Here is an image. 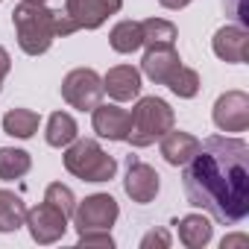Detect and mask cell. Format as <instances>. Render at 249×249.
<instances>
[{
    "label": "cell",
    "mask_w": 249,
    "mask_h": 249,
    "mask_svg": "<svg viewBox=\"0 0 249 249\" xmlns=\"http://www.w3.org/2000/svg\"><path fill=\"white\" fill-rule=\"evenodd\" d=\"M65 170L82 182H111L117 161L94 138H76L65 147Z\"/></svg>",
    "instance_id": "cell-4"
},
{
    "label": "cell",
    "mask_w": 249,
    "mask_h": 249,
    "mask_svg": "<svg viewBox=\"0 0 249 249\" xmlns=\"http://www.w3.org/2000/svg\"><path fill=\"white\" fill-rule=\"evenodd\" d=\"M27 3H47V0H27Z\"/></svg>",
    "instance_id": "cell-32"
},
{
    "label": "cell",
    "mask_w": 249,
    "mask_h": 249,
    "mask_svg": "<svg viewBox=\"0 0 249 249\" xmlns=\"http://www.w3.org/2000/svg\"><path fill=\"white\" fill-rule=\"evenodd\" d=\"M159 188H161V176L156 173V167L138 161L135 156L126 159V179H123V191L126 196L138 205H147L159 196Z\"/></svg>",
    "instance_id": "cell-9"
},
{
    "label": "cell",
    "mask_w": 249,
    "mask_h": 249,
    "mask_svg": "<svg viewBox=\"0 0 249 249\" xmlns=\"http://www.w3.org/2000/svg\"><path fill=\"white\" fill-rule=\"evenodd\" d=\"M153 246L167 249V246H170V231H167V229H153V231H147V234L141 237V249H153Z\"/></svg>",
    "instance_id": "cell-27"
},
{
    "label": "cell",
    "mask_w": 249,
    "mask_h": 249,
    "mask_svg": "<svg viewBox=\"0 0 249 249\" xmlns=\"http://www.w3.org/2000/svg\"><path fill=\"white\" fill-rule=\"evenodd\" d=\"M159 141H161V156L170 167H185L199 150V138H194L191 132H182V129H170Z\"/></svg>",
    "instance_id": "cell-15"
},
{
    "label": "cell",
    "mask_w": 249,
    "mask_h": 249,
    "mask_svg": "<svg viewBox=\"0 0 249 249\" xmlns=\"http://www.w3.org/2000/svg\"><path fill=\"white\" fill-rule=\"evenodd\" d=\"M79 27L73 24V18L65 12V9H53V33H56V38H68V36H73Z\"/></svg>",
    "instance_id": "cell-26"
},
{
    "label": "cell",
    "mask_w": 249,
    "mask_h": 249,
    "mask_svg": "<svg viewBox=\"0 0 249 249\" xmlns=\"http://www.w3.org/2000/svg\"><path fill=\"white\" fill-rule=\"evenodd\" d=\"M79 246H103L111 249L114 237L108 234V229H91V231H79Z\"/></svg>",
    "instance_id": "cell-25"
},
{
    "label": "cell",
    "mask_w": 249,
    "mask_h": 249,
    "mask_svg": "<svg viewBox=\"0 0 249 249\" xmlns=\"http://www.w3.org/2000/svg\"><path fill=\"white\" fill-rule=\"evenodd\" d=\"M185 196L223 226H237L249 214V144L211 135L182 173Z\"/></svg>",
    "instance_id": "cell-1"
},
{
    "label": "cell",
    "mask_w": 249,
    "mask_h": 249,
    "mask_svg": "<svg viewBox=\"0 0 249 249\" xmlns=\"http://www.w3.org/2000/svg\"><path fill=\"white\" fill-rule=\"evenodd\" d=\"M71 217H73V229L79 234V231H91V229H111L120 217V208L111 194H91L82 202H76Z\"/></svg>",
    "instance_id": "cell-6"
},
{
    "label": "cell",
    "mask_w": 249,
    "mask_h": 249,
    "mask_svg": "<svg viewBox=\"0 0 249 249\" xmlns=\"http://www.w3.org/2000/svg\"><path fill=\"white\" fill-rule=\"evenodd\" d=\"M214 126L220 132H246L249 126V94L246 91H226L214 103Z\"/></svg>",
    "instance_id": "cell-8"
},
{
    "label": "cell",
    "mask_w": 249,
    "mask_h": 249,
    "mask_svg": "<svg viewBox=\"0 0 249 249\" xmlns=\"http://www.w3.org/2000/svg\"><path fill=\"white\" fill-rule=\"evenodd\" d=\"M38 123H41V114L33 111V108H9L3 114V132L12 135V138H33L38 132Z\"/></svg>",
    "instance_id": "cell-17"
},
{
    "label": "cell",
    "mask_w": 249,
    "mask_h": 249,
    "mask_svg": "<svg viewBox=\"0 0 249 249\" xmlns=\"http://www.w3.org/2000/svg\"><path fill=\"white\" fill-rule=\"evenodd\" d=\"M223 6L237 18V24H240V27H246V24H249V15H246V0H223Z\"/></svg>",
    "instance_id": "cell-28"
},
{
    "label": "cell",
    "mask_w": 249,
    "mask_h": 249,
    "mask_svg": "<svg viewBox=\"0 0 249 249\" xmlns=\"http://www.w3.org/2000/svg\"><path fill=\"white\" fill-rule=\"evenodd\" d=\"M9 71H12V56L6 47H0V88H3V79L9 76Z\"/></svg>",
    "instance_id": "cell-29"
},
{
    "label": "cell",
    "mask_w": 249,
    "mask_h": 249,
    "mask_svg": "<svg viewBox=\"0 0 249 249\" xmlns=\"http://www.w3.org/2000/svg\"><path fill=\"white\" fill-rule=\"evenodd\" d=\"M103 91L114 103H129L141 94V71L132 65H114L103 76Z\"/></svg>",
    "instance_id": "cell-14"
},
{
    "label": "cell",
    "mask_w": 249,
    "mask_h": 249,
    "mask_svg": "<svg viewBox=\"0 0 249 249\" xmlns=\"http://www.w3.org/2000/svg\"><path fill=\"white\" fill-rule=\"evenodd\" d=\"M182 65L176 44H156L147 47L144 59H141V73L147 79H153L156 85H167V79L173 76V71Z\"/></svg>",
    "instance_id": "cell-13"
},
{
    "label": "cell",
    "mask_w": 249,
    "mask_h": 249,
    "mask_svg": "<svg viewBox=\"0 0 249 249\" xmlns=\"http://www.w3.org/2000/svg\"><path fill=\"white\" fill-rule=\"evenodd\" d=\"M199 73L194 71V68H185V65H179L176 71H173V76L167 79V88L176 94V97H182V100H191V97H196L199 94Z\"/></svg>",
    "instance_id": "cell-23"
},
{
    "label": "cell",
    "mask_w": 249,
    "mask_h": 249,
    "mask_svg": "<svg viewBox=\"0 0 249 249\" xmlns=\"http://www.w3.org/2000/svg\"><path fill=\"white\" fill-rule=\"evenodd\" d=\"M123 9V0H65V12L79 30H100L111 15Z\"/></svg>",
    "instance_id": "cell-10"
},
{
    "label": "cell",
    "mask_w": 249,
    "mask_h": 249,
    "mask_svg": "<svg viewBox=\"0 0 249 249\" xmlns=\"http://www.w3.org/2000/svg\"><path fill=\"white\" fill-rule=\"evenodd\" d=\"M91 126L106 141H126L129 138V111L114 103H100L91 108Z\"/></svg>",
    "instance_id": "cell-11"
},
{
    "label": "cell",
    "mask_w": 249,
    "mask_h": 249,
    "mask_svg": "<svg viewBox=\"0 0 249 249\" xmlns=\"http://www.w3.org/2000/svg\"><path fill=\"white\" fill-rule=\"evenodd\" d=\"M103 76L91 68H73L65 79H62V97L71 108L79 111H91L103 103Z\"/></svg>",
    "instance_id": "cell-5"
},
{
    "label": "cell",
    "mask_w": 249,
    "mask_h": 249,
    "mask_svg": "<svg viewBox=\"0 0 249 249\" xmlns=\"http://www.w3.org/2000/svg\"><path fill=\"white\" fill-rule=\"evenodd\" d=\"M108 44L114 53H135L144 47V36H141V21H120L111 27L108 33Z\"/></svg>",
    "instance_id": "cell-18"
},
{
    "label": "cell",
    "mask_w": 249,
    "mask_h": 249,
    "mask_svg": "<svg viewBox=\"0 0 249 249\" xmlns=\"http://www.w3.org/2000/svg\"><path fill=\"white\" fill-rule=\"evenodd\" d=\"M44 138H47L50 147H59V150L68 147L71 141H76V138H79V126H76L73 114H68V111H53L50 120H47Z\"/></svg>",
    "instance_id": "cell-19"
},
{
    "label": "cell",
    "mask_w": 249,
    "mask_h": 249,
    "mask_svg": "<svg viewBox=\"0 0 249 249\" xmlns=\"http://www.w3.org/2000/svg\"><path fill=\"white\" fill-rule=\"evenodd\" d=\"M211 50L217 59L229 62V65H243L246 53H249V33L240 24H226L214 33L211 38Z\"/></svg>",
    "instance_id": "cell-12"
},
{
    "label": "cell",
    "mask_w": 249,
    "mask_h": 249,
    "mask_svg": "<svg viewBox=\"0 0 249 249\" xmlns=\"http://www.w3.org/2000/svg\"><path fill=\"white\" fill-rule=\"evenodd\" d=\"M44 202H50L53 208H59L65 217H71L73 208H76V196H73V191H71L68 185H62V182L47 185V191H44Z\"/></svg>",
    "instance_id": "cell-24"
},
{
    "label": "cell",
    "mask_w": 249,
    "mask_h": 249,
    "mask_svg": "<svg viewBox=\"0 0 249 249\" xmlns=\"http://www.w3.org/2000/svg\"><path fill=\"white\" fill-rule=\"evenodd\" d=\"M176 126V114L170 108L167 100L161 97H141L135 103V108L129 111V144L144 150L150 144H156L161 135H167Z\"/></svg>",
    "instance_id": "cell-2"
},
{
    "label": "cell",
    "mask_w": 249,
    "mask_h": 249,
    "mask_svg": "<svg viewBox=\"0 0 249 249\" xmlns=\"http://www.w3.org/2000/svg\"><path fill=\"white\" fill-rule=\"evenodd\" d=\"M141 36H144V47L176 44L179 30H176L173 21H164V18H147V21H141Z\"/></svg>",
    "instance_id": "cell-22"
},
{
    "label": "cell",
    "mask_w": 249,
    "mask_h": 249,
    "mask_svg": "<svg viewBox=\"0 0 249 249\" xmlns=\"http://www.w3.org/2000/svg\"><path fill=\"white\" fill-rule=\"evenodd\" d=\"M68 220L59 208H53L50 202H41L36 208H27V217H24V226L30 229V237L38 243V246H50L56 240L65 237L68 231Z\"/></svg>",
    "instance_id": "cell-7"
},
{
    "label": "cell",
    "mask_w": 249,
    "mask_h": 249,
    "mask_svg": "<svg viewBox=\"0 0 249 249\" xmlns=\"http://www.w3.org/2000/svg\"><path fill=\"white\" fill-rule=\"evenodd\" d=\"M12 24H15V36H18V47L27 56H41L50 50V44L56 41L53 33V9H47L44 3H18L12 12Z\"/></svg>",
    "instance_id": "cell-3"
},
{
    "label": "cell",
    "mask_w": 249,
    "mask_h": 249,
    "mask_svg": "<svg viewBox=\"0 0 249 249\" xmlns=\"http://www.w3.org/2000/svg\"><path fill=\"white\" fill-rule=\"evenodd\" d=\"M223 249H229V246H246V234H231V237H223V243H220Z\"/></svg>",
    "instance_id": "cell-30"
},
{
    "label": "cell",
    "mask_w": 249,
    "mask_h": 249,
    "mask_svg": "<svg viewBox=\"0 0 249 249\" xmlns=\"http://www.w3.org/2000/svg\"><path fill=\"white\" fill-rule=\"evenodd\" d=\"M27 205L15 191L0 188V231H18L24 226Z\"/></svg>",
    "instance_id": "cell-20"
},
{
    "label": "cell",
    "mask_w": 249,
    "mask_h": 249,
    "mask_svg": "<svg viewBox=\"0 0 249 249\" xmlns=\"http://www.w3.org/2000/svg\"><path fill=\"white\" fill-rule=\"evenodd\" d=\"M176 226H179V240H182L188 249H205V246L211 243L214 226H211V220H208L205 214H188V217H182Z\"/></svg>",
    "instance_id": "cell-16"
},
{
    "label": "cell",
    "mask_w": 249,
    "mask_h": 249,
    "mask_svg": "<svg viewBox=\"0 0 249 249\" xmlns=\"http://www.w3.org/2000/svg\"><path fill=\"white\" fill-rule=\"evenodd\" d=\"M30 167H33V156L27 150L0 147V179H3V182H15V179L27 176Z\"/></svg>",
    "instance_id": "cell-21"
},
{
    "label": "cell",
    "mask_w": 249,
    "mask_h": 249,
    "mask_svg": "<svg viewBox=\"0 0 249 249\" xmlns=\"http://www.w3.org/2000/svg\"><path fill=\"white\" fill-rule=\"evenodd\" d=\"M159 3H161L164 9H173V12H176V9H185L191 0H159Z\"/></svg>",
    "instance_id": "cell-31"
}]
</instances>
